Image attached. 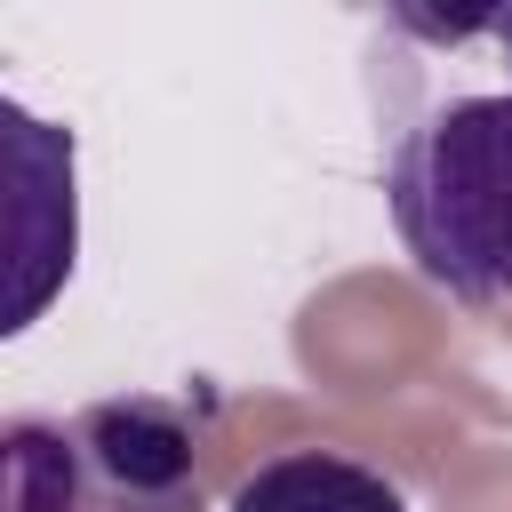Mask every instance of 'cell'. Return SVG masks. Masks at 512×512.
Instances as JSON below:
<instances>
[{
	"instance_id": "cell-3",
	"label": "cell",
	"mask_w": 512,
	"mask_h": 512,
	"mask_svg": "<svg viewBox=\"0 0 512 512\" xmlns=\"http://www.w3.org/2000/svg\"><path fill=\"white\" fill-rule=\"evenodd\" d=\"M104 512H208L216 400L208 392H120L72 424Z\"/></svg>"
},
{
	"instance_id": "cell-4",
	"label": "cell",
	"mask_w": 512,
	"mask_h": 512,
	"mask_svg": "<svg viewBox=\"0 0 512 512\" xmlns=\"http://www.w3.org/2000/svg\"><path fill=\"white\" fill-rule=\"evenodd\" d=\"M232 512H408V496L360 456L288 448V456H264L232 488Z\"/></svg>"
},
{
	"instance_id": "cell-1",
	"label": "cell",
	"mask_w": 512,
	"mask_h": 512,
	"mask_svg": "<svg viewBox=\"0 0 512 512\" xmlns=\"http://www.w3.org/2000/svg\"><path fill=\"white\" fill-rule=\"evenodd\" d=\"M384 208L408 264L456 304L512 296V96H448L384 168Z\"/></svg>"
},
{
	"instance_id": "cell-6",
	"label": "cell",
	"mask_w": 512,
	"mask_h": 512,
	"mask_svg": "<svg viewBox=\"0 0 512 512\" xmlns=\"http://www.w3.org/2000/svg\"><path fill=\"white\" fill-rule=\"evenodd\" d=\"M384 16H392L408 40H424V48H464V40L496 32L504 0H384Z\"/></svg>"
},
{
	"instance_id": "cell-5",
	"label": "cell",
	"mask_w": 512,
	"mask_h": 512,
	"mask_svg": "<svg viewBox=\"0 0 512 512\" xmlns=\"http://www.w3.org/2000/svg\"><path fill=\"white\" fill-rule=\"evenodd\" d=\"M0 512H104L72 424L0 416Z\"/></svg>"
},
{
	"instance_id": "cell-2",
	"label": "cell",
	"mask_w": 512,
	"mask_h": 512,
	"mask_svg": "<svg viewBox=\"0 0 512 512\" xmlns=\"http://www.w3.org/2000/svg\"><path fill=\"white\" fill-rule=\"evenodd\" d=\"M80 256V152L72 128L0 96V344L24 336Z\"/></svg>"
},
{
	"instance_id": "cell-7",
	"label": "cell",
	"mask_w": 512,
	"mask_h": 512,
	"mask_svg": "<svg viewBox=\"0 0 512 512\" xmlns=\"http://www.w3.org/2000/svg\"><path fill=\"white\" fill-rule=\"evenodd\" d=\"M496 40H504V64H512V0H504V16H496Z\"/></svg>"
}]
</instances>
